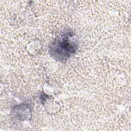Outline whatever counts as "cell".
I'll list each match as a JSON object with an SVG mask.
<instances>
[{"instance_id":"obj_2","label":"cell","mask_w":131,"mask_h":131,"mask_svg":"<svg viewBox=\"0 0 131 131\" xmlns=\"http://www.w3.org/2000/svg\"><path fill=\"white\" fill-rule=\"evenodd\" d=\"M30 106L26 104H20L14 107L13 111L15 118L19 120H24L29 115H31Z\"/></svg>"},{"instance_id":"obj_1","label":"cell","mask_w":131,"mask_h":131,"mask_svg":"<svg viewBox=\"0 0 131 131\" xmlns=\"http://www.w3.org/2000/svg\"><path fill=\"white\" fill-rule=\"evenodd\" d=\"M78 40L76 34L67 29L59 34L49 46L50 56L57 61H67L78 49Z\"/></svg>"}]
</instances>
